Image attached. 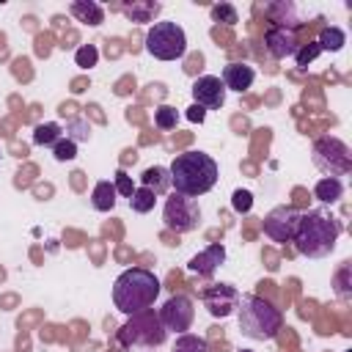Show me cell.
I'll list each match as a JSON object with an SVG mask.
<instances>
[{
    "label": "cell",
    "instance_id": "cell-33",
    "mask_svg": "<svg viewBox=\"0 0 352 352\" xmlns=\"http://www.w3.org/2000/svg\"><path fill=\"white\" fill-rule=\"evenodd\" d=\"M346 278H349V264H344L336 275V292L338 297H349V286H346Z\"/></svg>",
    "mask_w": 352,
    "mask_h": 352
},
{
    "label": "cell",
    "instance_id": "cell-29",
    "mask_svg": "<svg viewBox=\"0 0 352 352\" xmlns=\"http://www.w3.org/2000/svg\"><path fill=\"white\" fill-rule=\"evenodd\" d=\"M52 157H55L58 162H69V160H74V157H77V143H72L69 138H60V140L52 146Z\"/></svg>",
    "mask_w": 352,
    "mask_h": 352
},
{
    "label": "cell",
    "instance_id": "cell-21",
    "mask_svg": "<svg viewBox=\"0 0 352 352\" xmlns=\"http://www.w3.org/2000/svg\"><path fill=\"white\" fill-rule=\"evenodd\" d=\"M154 201H157V195L148 190V187H135V192L129 195V206H132V212H138V214H146V212H151L154 209Z\"/></svg>",
    "mask_w": 352,
    "mask_h": 352
},
{
    "label": "cell",
    "instance_id": "cell-8",
    "mask_svg": "<svg viewBox=\"0 0 352 352\" xmlns=\"http://www.w3.org/2000/svg\"><path fill=\"white\" fill-rule=\"evenodd\" d=\"M162 223H165L168 231H176V234L195 231L198 223H201V206H198V201L173 192L165 201V206H162Z\"/></svg>",
    "mask_w": 352,
    "mask_h": 352
},
{
    "label": "cell",
    "instance_id": "cell-28",
    "mask_svg": "<svg viewBox=\"0 0 352 352\" xmlns=\"http://www.w3.org/2000/svg\"><path fill=\"white\" fill-rule=\"evenodd\" d=\"M96 60H99V50H96L94 44H82V47L74 52V63H77V66H82V69L96 66Z\"/></svg>",
    "mask_w": 352,
    "mask_h": 352
},
{
    "label": "cell",
    "instance_id": "cell-22",
    "mask_svg": "<svg viewBox=\"0 0 352 352\" xmlns=\"http://www.w3.org/2000/svg\"><path fill=\"white\" fill-rule=\"evenodd\" d=\"M319 47H322V52L327 50V52H338L344 44H346V36H344V30L341 28H324L322 33H319V41H316Z\"/></svg>",
    "mask_w": 352,
    "mask_h": 352
},
{
    "label": "cell",
    "instance_id": "cell-10",
    "mask_svg": "<svg viewBox=\"0 0 352 352\" xmlns=\"http://www.w3.org/2000/svg\"><path fill=\"white\" fill-rule=\"evenodd\" d=\"M302 212L297 206H275L267 217H264V234L272 242H292L297 234Z\"/></svg>",
    "mask_w": 352,
    "mask_h": 352
},
{
    "label": "cell",
    "instance_id": "cell-20",
    "mask_svg": "<svg viewBox=\"0 0 352 352\" xmlns=\"http://www.w3.org/2000/svg\"><path fill=\"white\" fill-rule=\"evenodd\" d=\"M116 187L110 182H96L94 190H91V204L96 212H110L116 206Z\"/></svg>",
    "mask_w": 352,
    "mask_h": 352
},
{
    "label": "cell",
    "instance_id": "cell-35",
    "mask_svg": "<svg viewBox=\"0 0 352 352\" xmlns=\"http://www.w3.org/2000/svg\"><path fill=\"white\" fill-rule=\"evenodd\" d=\"M239 352H250V349H239Z\"/></svg>",
    "mask_w": 352,
    "mask_h": 352
},
{
    "label": "cell",
    "instance_id": "cell-31",
    "mask_svg": "<svg viewBox=\"0 0 352 352\" xmlns=\"http://www.w3.org/2000/svg\"><path fill=\"white\" fill-rule=\"evenodd\" d=\"M113 187H116V192H118V195H124V198H129V195L135 192V184H132V179H129L124 170H118V173H116Z\"/></svg>",
    "mask_w": 352,
    "mask_h": 352
},
{
    "label": "cell",
    "instance_id": "cell-11",
    "mask_svg": "<svg viewBox=\"0 0 352 352\" xmlns=\"http://www.w3.org/2000/svg\"><path fill=\"white\" fill-rule=\"evenodd\" d=\"M201 300H204V308L217 316V319H226L236 311L239 305V292L231 286V283H212L201 292Z\"/></svg>",
    "mask_w": 352,
    "mask_h": 352
},
{
    "label": "cell",
    "instance_id": "cell-32",
    "mask_svg": "<svg viewBox=\"0 0 352 352\" xmlns=\"http://www.w3.org/2000/svg\"><path fill=\"white\" fill-rule=\"evenodd\" d=\"M231 206H234L236 212H248V209L253 206V195H250L248 190H236V192L231 195Z\"/></svg>",
    "mask_w": 352,
    "mask_h": 352
},
{
    "label": "cell",
    "instance_id": "cell-19",
    "mask_svg": "<svg viewBox=\"0 0 352 352\" xmlns=\"http://www.w3.org/2000/svg\"><path fill=\"white\" fill-rule=\"evenodd\" d=\"M314 195H316L322 204H336V201H341V195H344V184H341V179L324 176V179H319V182L314 184Z\"/></svg>",
    "mask_w": 352,
    "mask_h": 352
},
{
    "label": "cell",
    "instance_id": "cell-25",
    "mask_svg": "<svg viewBox=\"0 0 352 352\" xmlns=\"http://www.w3.org/2000/svg\"><path fill=\"white\" fill-rule=\"evenodd\" d=\"M173 352H209V344L201 338V336H192V333H182L173 344Z\"/></svg>",
    "mask_w": 352,
    "mask_h": 352
},
{
    "label": "cell",
    "instance_id": "cell-12",
    "mask_svg": "<svg viewBox=\"0 0 352 352\" xmlns=\"http://www.w3.org/2000/svg\"><path fill=\"white\" fill-rule=\"evenodd\" d=\"M192 99L204 110H220L226 104V85L214 74H204L192 82Z\"/></svg>",
    "mask_w": 352,
    "mask_h": 352
},
{
    "label": "cell",
    "instance_id": "cell-14",
    "mask_svg": "<svg viewBox=\"0 0 352 352\" xmlns=\"http://www.w3.org/2000/svg\"><path fill=\"white\" fill-rule=\"evenodd\" d=\"M223 261H226V248H223L220 242H214V245H209L206 250L195 253V256L187 261V270H190L192 275L209 278V275H214V270H217Z\"/></svg>",
    "mask_w": 352,
    "mask_h": 352
},
{
    "label": "cell",
    "instance_id": "cell-26",
    "mask_svg": "<svg viewBox=\"0 0 352 352\" xmlns=\"http://www.w3.org/2000/svg\"><path fill=\"white\" fill-rule=\"evenodd\" d=\"M209 14H212V19H214V22H226V25L239 22L236 8H234V6H228V3H217V6H212V8H209Z\"/></svg>",
    "mask_w": 352,
    "mask_h": 352
},
{
    "label": "cell",
    "instance_id": "cell-24",
    "mask_svg": "<svg viewBox=\"0 0 352 352\" xmlns=\"http://www.w3.org/2000/svg\"><path fill=\"white\" fill-rule=\"evenodd\" d=\"M66 138H69L72 143L88 140V138H91V124H88L85 118H80V116L69 118V121H66Z\"/></svg>",
    "mask_w": 352,
    "mask_h": 352
},
{
    "label": "cell",
    "instance_id": "cell-16",
    "mask_svg": "<svg viewBox=\"0 0 352 352\" xmlns=\"http://www.w3.org/2000/svg\"><path fill=\"white\" fill-rule=\"evenodd\" d=\"M160 11H162V6L154 3V0H135V3L121 6V14H124L129 22H151V25H154V19H157Z\"/></svg>",
    "mask_w": 352,
    "mask_h": 352
},
{
    "label": "cell",
    "instance_id": "cell-5",
    "mask_svg": "<svg viewBox=\"0 0 352 352\" xmlns=\"http://www.w3.org/2000/svg\"><path fill=\"white\" fill-rule=\"evenodd\" d=\"M168 338V330L160 322V314L154 308L132 314L121 327H118V344L126 352H148L162 346Z\"/></svg>",
    "mask_w": 352,
    "mask_h": 352
},
{
    "label": "cell",
    "instance_id": "cell-13",
    "mask_svg": "<svg viewBox=\"0 0 352 352\" xmlns=\"http://www.w3.org/2000/svg\"><path fill=\"white\" fill-rule=\"evenodd\" d=\"M264 47L267 52L275 58V60H283V58H292L297 52V36L294 30L289 28H278V25H270L267 33H264Z\"/></svg>",
    "mask_w": 352,
    "mask_h": 352
},
{
    "label": "cell",
    "instance_id": "cell-4",
    "mask_svg": "<svg viewBox=\"0 0 352 352\" xmlns=\"http://www.w3.org/2000/svg\"><path fill=\"white\" fill-rule=\"evenodd\" d=\"M236 314H239V330L250 341H272L283 327V314L258 294L239 297Z\"/></svg>",
    "mask_w": 352,
    "mask_h": 352
},
{
    "label": "cell",
    "instance_id": "cell-3",
    "mask_svg": "<svg viewBox=\"0 0 352 352\" xmlns=\"http://www.w3.org/2000/svg\"><path fill=\"white\" fill-rule=\"evenodd\" d=\"M160 278L146 267H129L124 270L113 283V302L121 314L132 316L138 311H146L160 297Z\"/></svg>",
    "mask_w": 352,
    "mask_h": 352
},
{
    "label": "cell",
    "instance_id": "cell-1",
    "mask_svg": "<svg viewBox=\"0 0 352 352\" xmlns=\"http://www.w3.org/2000/svg\"><path fill=\"white\" fill-rule=\"evenodd\" d=\"M168 170H170V187L187 198H198L209 192L217 182V162L204 151L176 154Z\"/></svg>",
    "mask_w": 352,
    "mask_h": 352
},
{
    "label": "cell",
    "instance_id": "cell-17",
    "mask_svg": "<svg viewBox=\"0 0 352 352\" xmlns=\"http://www.w3.org/2000/svg\"><path fill=\"white\" fill-rule=\"evenodd\" d=\"M69 11L77 22H85V25H94V28L104 22V8L96 0H74L69 6Z\"/></svg>",
    "mask_w": 352,
    "mask_h": 352
},
{
    "label": "cell",
    "instance_id": "cell-30",
    "mask_svg": "<svg viewBox=\"0 0 352 352\" xmlns=\"http://www.w3.org/2000/svg\"><path fill=\"white\" fill-rule=\"evenodd\" d=\"M322 52V47L314 41V44H308V47H297V52H294V58H297V66L300 69H308V63L316 58Z\"/></svg>",
    "mask_w": 352,
    "mask_h": 352
},
{
    "label": "cell",
    "instance_id": "cell-6",
    "mask_svg": "<svg viewBox=\"0 0 352 352\" xmlns=\"http://www.w3.org/2000/svg\"><path fill=\"white\" fill-rule=\"evenodd\" d=\"M146 52L157 60H179L187 52V36L179 22H154L146 33Z\"/></svg>",
    "mask_w": 352,
    "mask_h": 352
},
{
    "label": "cell",
    "instance_id": "cell-9",
    "mask_svg": "<svg viewBox=\"0 0 352 352\" xmlns=\"http://www.w3.org/2000/svg\"><path fill=\"white\" fill-rule=\"evenodd\" d=\"M160 314V322L165 330H173V333H187L192 319H195V308H192V300L187 294H173L165 300V305L157 311Z\"/></svg>",
    "mask_w": 352,
    "mask_h": 352
},
{
    "label": "cell",
    "instance_id": "cell-18",
    "mask_svg": "<svg viewBox=\"0 0 352 352\" xmlns=\"http://www.w3.org/2000/svg\"><path fill=\"white\" fill-rule=\"evenodd\" d=\"M140 182H143V187H148L154 195H162V192L170 187V170H168L165 165H151V168H146V170L140 173Z\"/></svg>",
    "mask_w": 352,
    "mask_h": 352
},
{
    "label": "cell",
    "instance_id": "cell-7",
    "mask_svg": "<svg viewBox=\"0 0 352 352\" xmlns=\"http://www.w3.org/2000/svg\"><path fill=\"white\" fill-rule=\"evenodd\" d=\"M314 165L324 173V176H346L352 170V154L349 146L333 135H324L314 143Z\"/></svg>",
    "mask_w": 352,
    "mask_h": 352
},
{
    "label": "cell",
    "instance_id": "cell-15",
    "mask_svg": "<svg viewBox=\"0 0 352 352\" xmlns=\"http://www.w3.org/2000/svg\"><path fill=\"white\" fill-rule=\"evenodd\" d=\"M223 85H226V91H236V94H242V91H248L250 85H253V80H256V72H253V66H248V63H228L226 69H223Z\"/></svg>",
    "mask_w": 352,
    "mask_h": 352
},
{
    "label": "cell",
    "instance_id": "cell-23",
    "mask_svg": "<svg viewBox=\"0 0 352 352\" xmlns=\"http://www.w3.org/2000/svg\"><path fill=\"white\" fill-rule=\"evenodd\" d=\"M58 140H60V126L52 124V121L38 124V126L33 129V143H36V146H55Z\"/></svg>",
    "mask_w": 352,
    "mask_h": 352
},
{
    "label": "cell",
    "instance_id": "cell-2",
    "mask_svg": "<svg viewBox=\"0 0 352 352\" xmlns=\"http://www.w3.org/2000/svg\"><path fill=\"white\" fill-rule=\"evenodd\" d=\"M341 236V223L338 217L327 214V212H319V209H311V212H302L300 217V226H297V234H294V248L300 256H308V258H324L333 253L336 242Z\"/></svg>",
    "mask_w": 352,
    "mask_h": 352
},
{
    "label": "cell",
    "instance_id": "cell-34",
    "mask_svg": "<svg viewBox=\"0 0 352 352\" xmlns=\"http://www.w3.org/2000/svg\"><path fill=\"white\" fill-rule=\"evenodd\" d=\"M204 116H206V110H204V107H198V104H192V107L187 110V118H190V121H198V124H201V121H204Z\"/></svg>",
    "mask_w": 352,
    "mask_h": 352
},
{
    "label": "cell",
    "instance_id": "cell-27",
    "mask_svg": "<svg viewBox=\"0 0 352 352\" xmlns=\"http://www.w3.org/2000/svg\"><path fill=\"white\" fill-rule=\"evenodd\" d=\"M176 121H179L176 107H170V104L157 107V113H154V124H157L160 129H176Z\"/></svg>",
    "mask_w": 352,
    "mask_h": 352
}]
</instances>
